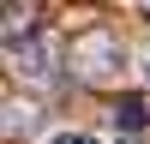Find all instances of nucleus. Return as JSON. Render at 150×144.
<instances>
[{
  "mask_svg": "<svg viewBox=\"0 0 150 144\" xmlns=\"http://www.w3.org/2000/svg\"><path fill=\"white\" fill-rule=\"evenodd\" d=\"M144 6H150V0H144Z\"/></svg>",
  "mask_w": 150,
  "mask_h": 144,
  "instance_id": "obj_6",
  "label": "nucleus"
},
{
  "mask_svg": "<svg viewBox=\"0 0 150 144\" xmlns=\"http://www.w3.org/2000/svg\"><path fill=\"white\" fill-rule=\"evenodd\" d=\"M78 54H84V60H102V66H96V72H90V78H102V72H114V60H120V48H114V42H108V36H90V42H84V48H78Z\"/></svg>",
  "mask_w": 150,
  "mask_h": 144,
  "instance_id": "obj_1",
  "label": "nucleus"
},
{
  "mask_svg": "<svg viewBox=\"0 0 150 144\" xmlns=\"http://www.w3.org/2000/svg\"><path fill=\"white\" fill-rule=\"evenodd\" d=\"M138 78L150 84V48H144V54H138Z\"/></svg>",
  "mask_w": 150,
  "mask_h": 144,
  "instance_id": "obj_4",
  "label": "nucleus"
},
{
  "mask_svg": "<svg viewBox=\"0 0 150 144\" xmlns=\"http://www.w3.org/2000/svg\"><path fill=\"white\" fill-rule=\"evenodd\" d=\"M114 144H144V138H132V132H114Z\"/></svg>",
  "mask_w": 150,
  "mask_h": 144,
  "instance_id": "obj_5",
  "label": "nucleus"
},
{
  "mask_svg": "<svg viewBox=\"0 0 150 144\" xmlns=\"http://www.w3.org/2000/svg\"><path fill=\"white\" fill-rule=\"evenodd\" d=\"M114 132H132V138L144 132V102L138 96H132V102H114Z\"/></svg>",
  "mask_w": 150,
  "mask_h": 144,
  "instance_id": "obj_2",
  "label": "nucleus"
},
{
  "mask_svg": "<svg viewBox=\"0 0 150 144\" xmlns=\"http://www.w3.org/2000/svg\"><path fill=\"white\" fill-rule=\"evenodd\" d=\"M48 144H96V138H90V132H72V126H66V132H48Z\"/></svg>",
  "mask_w": 150,
  "mask_h": 144,
  "instance_id": "obj_3",
  "label": "nucleus"
}]
</instances>
